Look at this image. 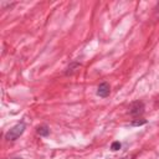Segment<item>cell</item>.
Listing matches in <instances>:
<instances>
[{"label":"cell","instance_id":"obj_1","mask_svg":"<svg viewBox=\"0 0 159 159\" xmlns=\"http://www.w3.org/2000/svg\"><path fill=\"white\" fill-rule=\"evenodd\" d=\"M26 129V124L25 122H20L17 124H15L12 128H10L6 134H5V139L6 140H16Z\"/></svg>","mask_w":159,"mask_h":159},{"label":"cell","instance_id":"obj_2","mask_svg":"<svg viewBox=\"0 0 159 159\" xmlns=\"http://www.w3.org/2000/svg\"><path fill=\"white\" fill-rule=\"evenodd\" d=\"M144 112V103L140 101H135L129 107V113L132 116H140Z\"/></svg>","mask_w":159,"mask_h":159},{"label":"cell","instance_id":"obj_5","mask_svg":"<svg viewBox=\"0 0 159 159\" xmlns=\"http://www.w3.org/2000/svg\"><path fill=\"white\" fill-rule=\"evenodd\" d=\"M80 67V63H71L68 67H67V71H66V75H72L75 71H76V68H78Z\"/></svg>","mask_w":159,"mask_h":159},{"label":"cell","instance_id":"obj_3","mask_svg":"<svg viewBox=\"0 0 159 159\" xmlns=\"http://www.w3.org/2000/svg\"><path fill=\"white\" fill-rule=\"evenodd\" d=\"M109 93H111V87H109V84H108L107 82H102V83L98 86V88H97V96H99V97H102V98H106V97L109 96Z\"/></svg>","mask_w":159,"mask_h":159},{"label":"cell","instance_id":"obj_9","mask_svg":"<svg viewBox=\"0 0 159 159\" xmlns=\"http://www.w3.org/2000/svg\"><path fill=\"white\" fill-rule=\"evenodd\" d=\"M11 159H22V158H11Z\"/></svg>","mask_w":159,"mask_h":159},{"label":"cell","instance_id":"obj_7","mask_svg":"<svg viewBox=\"0 0 159 159\" xmlns=\"http://www.w3.org/2000/svg\"><path fill=\"white\" fill-rule=\"evenodd\" d=\"M119 148H120V143H119V142H113V143H112V145H111V149H112V150H114V152H116V150H118Z\"/></svg>","mask_w":159,"mask_h":159},{"label":"cell","instance_id":"obj_4","mask_svg":"<svg viewBox=\"0 0 159 159\" xmlns=\"http://www.w3.org/2000/svg\"><path fill=\"white\" fill-rule=\"evenodd\" d=\"M36 132H37V134L39 135H41V137H47L48 134H50V128L47 127V125H40V127H37V129H36Z\"/></svg>","mask_w":159,"mask_h":159},{"label":"cell","instance_id":"obj_8","mask_svg":"<svg viewBox=\"0 0 159 159\" xmlns=\"http://www.w3.org/2000/svg\"><path fill=\"white\" fill-rule=\"evenodd\" d=\"M122 159H133V157H127V158H122Z\"/></svg>","mask_w":159,"mask_h":159},{"label":"cell","instance_id":"obj_6","mask_svg":"<svg viewBox=\"0 0 159 159\" xmlns=\"http://www.w3.org/2000/svg\"><path fill=\"white\" fill-rule=\"evenodd\" d=\"M147 123V120L145 119H143V118H140V119H134V120H132V125H142V124H145Z\"/></svg>","mask_w":159,"mask_h":159}]
</instances>
